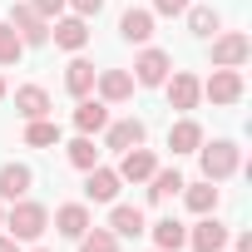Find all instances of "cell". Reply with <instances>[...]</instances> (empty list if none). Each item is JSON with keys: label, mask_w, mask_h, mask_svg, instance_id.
<instances>
[{"label": "cell", "mask_w": 252, "mask_h": 252, "mask_svg": "<svg viewBox=\"0 0 252 252\" xmlns=\"http://www.w3.org/2000/svg\"><path fill=\"white\" fill-rule=\"evenodd\" d=\"M163 89H168V104H173L178 114L198 109V99H203V79H198V74H188V69H173V74L163 79Z\"/></svg>", "instance_id": "8992f818"}, {"label": "cell", "mask_w": 252, "mask_h": 252, "mask_svg": "<svg viewBox=\"0 0 252 252\" xmlns=\"http://www.w3.org/2000/svg\"><path fill=\"white\" fill-rule=\"evenodd\" d=\"M0 252H20V242H15L10 232H0Z\"/></svg>", "instance_id": "d6a6232c"}, {"label": "cell", "mask_w": 252, "mask_h": 252, "mask_svg": "<svg viewBox=\"0 0 252 252\" xmlns=\"http://www.w3.org/2000/svg\"><path fill=\"white\" fill-rule=\"evenodd\" d=\"M193 0H154V15H183Z\"/></svg>", "instance_id": "4dcf8cb0"}, {"label": "cell", "mask_w": 252, "mask_h": 252, "mask_svg": "<svg viewBox=\"0 0 252 252\" xmlns=\"http://www.w3.org/2000/svg\"><path fill=\"white\" fill-rule=\"evenodd\" d=\"M252 55V40L242 30H227V35H213V69H242Z\"/></svg>", "instance_id": "3957f363"}, {"label": "cell", "mask_w": 252, "mask_h": 252, "mask_svg": "<svg viewBox=\"0 0 252 252\" xmlns=\"http://www.w3.org/2000/svg\"><path fill=\"white\" fill-rule=\"evenodd\" d=\"M173 74V55L168 50H139V60H134V84H144V89H158L163 79Z\"/></svg>", "instance_id": "277c9868"}, {"label": "cell", "mask_w": 252, "mask_h": 252, "mask_svg": "<svg viewBox=\"0 0 252 252\" xmlns=\"http://www.w3.org/2000/svg\"><path fill=\"white\" fill-rule=\"evenodd\" d=\"M203 94L213 99V104H237L242 94H247V84H242V69H213V79L203 84Z\"/></svg>", "instance_id": "ba28073f"}, {"label": "cell", "mask_w": 252, "mask_h": 252, "mask_svg": "<svg viewBox=\"0 0 252 252\" xmlns=\"http://www.w3.org/2000/svg\"><path fill=\"white\" fill-rule=\"evenodd\" d=\"M173 193H183V173L178 168H154L149 173V203H168Z\"/></svg>", "instance_id": "cb8c5ba5"}, {"label": "cell", "mask_w": 252, "mask_h": 252, "mask_svg": "<svg viewBox=\"0 0 252 252\" xmlns=\"http://www.w3.org/2000/svg\"><path fill=\"white\" fill-rule=\"evenodd\" d=\"M104 124H109V104H104V99H79L74 129H79V134H104Z\"/></svg>", "instance_id": "44dd1931"}, {"label": "cell", "mask_w": 252, "mask_h": 252, "mask_svg": "<svg viewBox=\"0 0 252 252\" xmlns=\"http://www.w3.org/2000/svg\"><path fill=\"white\" fill-rule=\"evenodd\" d=\"M0 227H5L15 242H35V237L50 227V208L35 203V198H15V203L5 208V222H0Z\"/></svg>", "instance_id": "6da1fadb"}, {"label": "cell", "mask_w": 252, "mask_h": 252, "mask_svg": "<svg viewBox=\"0 0 252 252\" xmlns=\"http://www.w3.org/2000/svg\"><path fill=\"white\" fill-rule=\"evenodd\" d=\"M10 30L20 35V45L30 50V45H50V20L45 15H35L30 5H15L10 10Z\"/></svg>", "instance_id": "52a82bcc"}, {"label": "cell", "mask_w": 252, "mask_h": 252, "mask_svg": "<svg viewBox=\"0 0 252 252\" xmlns=\"http://www.w3.org/2000/svg\"><path fill=\"white\" fill-rule=\"evenodd\" d=\"M30 10H35V15H45V20H60L64 0H30Z\"/></svg>", "instance_id": "f546056e"}, {"label": "cell", "mask_w": 252, "mask_h": 252, "mask_svg": "<svg viewBox=\"0 0 252 252\" xmlns=\"http://www.w3.org/2000/svg\"><path fill=\"white\" fill-rule=\"evenodd\" d=\"M109 232H114V237H139V232H149V218H144V208H134V203H119V208L109 213Z\"/></svg>", "instance_id": "2e32d148"}, {"label": "cell", "mask_w": 252, "mask_h": 252, "mask_svg": "<svg viewBox=\"0 0 252 252\" xmlns=\"http://www.w3.org/2000/svg\"><path fill=\"white\" fill-rule=\"evenodd\" d=\"M79 252H119V237H114L109 227H89V232L79 237Z\"/></svg>", "instance_id": "83f0119b"}, {"label": "cell", "mask_w": 252, "mask_h": 252, "mask_svg": "<svg viewBox=\"0 0 252 252\" xmlns=\"http://www.w3.org/2000/svg\"><path fill=\"white\" fill-rule=\"evenodd\" d=\"M69 163H74V168H84V173H89V168L99 163V149H94V134H79V139L69 144Z\"/></svg>", "instance_id": "4316f807"}, {"label": "cell", "mask_w": 252, "mask_h": 252, "mask_svg": "<svg viewBox=\"0 0 252 252\" xmlns=\"http://www.w3.org/2000/svg\"><path fill=\"white\" fill-rule=\"evenodd\" d=\"M154 168H158V158L139 144V149H124V163H119L114 173H119L124 183H149V173H154Z\"/></svg>", "instance_id": "7c38bea8"}, {"label": "cell", "mask_w": 252, "mask_h": 252, "mask_svg": "<svg viewBox=\"0 0 252 252\" xmlns=\"http://www.w3.org/2000/svg\"><path fill=\"white\" fill-rule=\"evenodd\" d=\"M149 232H154V247H158V252H178V247H188V227H183L178 218H158Z\"/></svg>", "instance_id": "7402d4cb"}, {"label": "cell", "mask_w": 252, "mask_h": 252, "mask_svg": "<svg viewBox=\"0 0 252 252\" xmlns=\"http://www.w3.org/2000/svg\"><path fill=\"white\" fill-rule=\"evenodd\" d=\"M20 55H25L20 35H15L10 25H0V69H10V64H20Z\"/></svg>", "instance_id": "f1b7e54d"}, {"label": "cell", "mask_w": 252, "mask_h": 252, "mask_svg": "<svg viewBox=\"0 0 252 252\" xmlns=\"http://www.w3.org/2000/svg\"><path fill=\"white\" fill-rule=\"evenodd\" d=\"M237 252H252V232H237Z\"/></svg>", "instance_id": "836d02e7"}, {"label": "cell", "mask_w": 252, "mask_h": 252, "mask_svg": "<svg viewBox=\"0 0 252 252\" xmlns=\"http://www.w3.org/2000/svg\"><path fill=\"white\" fill-rule=\"evenodd\" d=\"M30 183H35L30 163H5V168H0V203L25 198V193H30Z\"/></svg>", "instance_id": "e0dca14e"}, {"label": "cell", "mask_w": 252, "mask_h": 252, "mask_svg": "<svg viewBox=\"0 0 252 252\" xmlns=\"http://www.w3.org/2000/svg\"><path fill=\"white\" fill-rule=\"evenodd\" d=\"M0 222H5V203H0Z\"/></svg>", "instance_id": "d590c367"}, {"label": "cell", "mask_w": 252, "mask_h": 252, "mask_svg": "<svg viewBox=\"0 0 252 252\" xmlns=\"http://www.w3.org/2000/svg\"><path fill=\"white\" fill-rule=\"evenodd\" d=\"M64 5H69L74 15H84V20H89V15H99V10H104V0H64Z\"/></svg>", "instance_id": "1f68e13d"}, {"label": "cell", "mask_w": 252, "mask_h": 252, "mask_svg": "<svg viewBox=\"0 0 252 252\" xmlns=\"http://www.w3.org/2000/svg\"><path fill=\"white\" fill-rule=\"evenodd\" d=\"M198 144H203V124L198 119H178L168 129V149L173 154H198Z\"/></svg>", "instance_id": "603a6c76"}, {"label": "cell", "mask_w": 252, "mask_h": 252, "mask_svg": "<svg viewBox=\"0 0 252 252\" xmlns=\"http://www.w3.org/2000/svg\"><path fill=\"white\" fill-rule=\"evenodd\" d=\"M227 237H232V227H227V222H218L213 213H203V218L188 227V247H193V252H222V247H227Z\"/></svg>", "instance_id": "5b68a950"}, {"label": "cell", "mask_w": 252, "mask_h": 252, "mask_svg": "<svg viewBox=\"0 0 252 252\" xmlns=\"http://www.w3.org/2000/svg\"><path fill=\"white\" fill-rule=\"evenodd\" d=\"M0 99H5V74H0Z\"/></svg>", "instance_id": "e575fe53"}, {"label": "cell", "mask_w": 252, "mask_h": 252, "mask_svg": "<svg viewBox=\"0 0 252 252\" xmlns=\"http://www.w3.org/2000/svg\"><path fill=\"white\" fill-rule=\"evenodd\" d=\"M154 252H158V247H154Z\"/></svg>", "instance_id": "74e56055"}, {"label": "cell", "mask_w": 252, "mask_h": 252, "mask_svg": "<svg viewBox=\"0 0 252 252\" xmlns=\"http://www.w3.org/2000/svg\"><path fill=\"white\" fill-rule=\"evenodd\" d=\"M89 227H94V222H89V208H84V203H64V208H55V232H60V237H74V242H79Z\"/></svg>", "instance_id": "9a60e30c"}, {"label": "cell", "mask_w": 252, "mask_h": 252, "mask_svg": "<svg viewBox=\"0 0 252 252\" xmlns=\"http://www.w3.org/2000/svg\"><path fill=\"white\" fill-rule=\"evenodd\" d=\"M94 89L104 104H124V99H134V74L129 69H99L94 74Z\"/></svg>", "instance_id": "30bf717a"}, {"label": "cell", "mask_w": 252, "mask_h": 252, "mask_svg": "<svg viewBox=\"0 0 252 252\" xmlns=\"http://www.w3.org/2000/svg\"><path fill=\"white\" fill-rule=\"evenodd\" d=\"M35 252H50V247H35Z\"/></svg>", "instance_id": "8d00e7d4"}, {"label": "cell", "mask_w": 252, "mask_h": 252, "mask_svg": "<svg viewBox=\"0 0 252 252\" xmlns=\"http://www.w3.org/2000/svg\"><path fill=\"white\" fill-rule=\"evenodd\" d=\"M25 144L30 149H55L60 144V124L55 119H30L25 124Z\"/></svg>", "instance_id": "484cf974"}, {"label": "cell", "mask_w": 252, "mask_h": 252, "mask_svg": "<svg viewBox=\"0 0 252 252\" xmlns=\"http://www.w3.org/2000/svg\"><path fill=\"white\" fill-rule=\"evenodd\" d=\"M119 183H124V178H119L114 168H99V163H94L89 178H84V198H89V203H114V198H119Z\"/></svg>", "instance_id": "5bb4252c"}, {"label": "cell", "mask_w": 252, "mask_h": 252, "mask_svg": "<svg viewBox=\"0 0 252 252\" xmlns=\"http://www.w3.org/2000/svg\"><path fill=\"white\" fill-rule=\"evenodd\" d=\"M183 15H188V30H193L198 40H213V35L222 30V15H218L213 5H188Z\"/></svg>", "instance_id": "d4e9b609"}, {"label": "cell", "mask_w": 252, "mask_h": 252, "mask_svg": "<svg viewBox=\"0 0 252 252\" xmlns=\"http://www.w3.org/2000/svg\"><path fill=\"white\" fill-rule=\"evenodd\" d=\"M15 114L30 124V119H50L55 104H50V94H45L40 84H25V89H15Z\"/></svg>", "instance_id": "4fadbf2b"}, {"label": "cell", "mask_w": 252, "mask_h": 252, "mask_svg": "<svg viewBox=\"0 0 252 252\" xmlns=\"http://www.w3.org/2000/svg\"><path fill=\"white\" fill-rule=\"evenodd\" d=\"M183 203H188V213H218V203H222V193H218V183H208V178H198V183H183Z\"/></svg>", "instance_id": "ac0fdd59"}, {"label": "cell", "mask_w": 252, "mask_h": 252, "mask_svg": "<svg viewBox=\"0 0 252 252\" xmlns=\"http://www.w3.org/2000/svg\"><path fill=\"white\" fill-rule=\"evenodd\" d=\"M144 139H149V124H144V119H119V124H104V144H109V149H119V154H124V149H139Z\"/></svg>", "instance_id": "8fae6325"}, {"label": "cell", "mask_w": 252, "mask_h": 252, "mask_svg": "<svg viewBox=\"0 0 252 252\" xmlns=\"http://www.w3.org/2000/svg\"><path fill=\"white\" fill-rule=\"evenodd\" d=\"M198 163H203V178L208 183H222V178H232L237 168H242V149L232 144V139H203L198 144Z\"/></svg>", "instance_id": "7a4b0ae2"}, {"label": "cell", "mask_w": 252, "mask_h": 252, "mask_svg": "<svg viewBox=\"0 0 252 252\" xmlns=\"http://www.w3.org/2000/svg\"><path fill=\"white\" fill-rule=\"evenodd\" d=\"M94 74H99V69H94L89 60H79V55H74V60L64 64V89H69L74 99H89V94H94Z\"/></svg>", "instance_id": "ffe728a7"}, {"label": "cell", "mask_w": 252, "mask_h": 252, "mask_svg": "<svg viewBox=\"0 0 252 252\" xmlns=\"http://www.w3.org/2000/svg\"><path fill=\"white\" fill-rule=\"evenodd\" d=\"M119 35L129 45H149L154 40V10H124L119 15Z\"/></svg>", "instance_id": "d6986e66"}, {"label": "cell", "mask_w": 252, "mask_h": 252, "mask_svg": "<svg viewBox=\"0 0 252 252\" xmlns=\"http://www.w3.org/2000/svg\"><path fill=\"white\" fill-rule=\"evenodd\" d=\"M50 40H55L60 50L79 55V50L89 45V20H84V15H64V20H55V25H50Z\"/></svg>", "instance_id": "9c48e42d"}]
</instances>
